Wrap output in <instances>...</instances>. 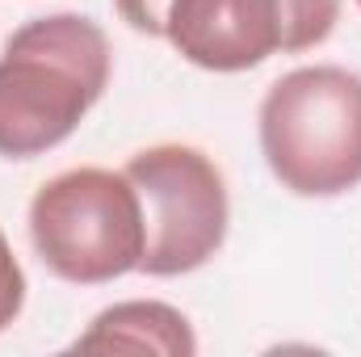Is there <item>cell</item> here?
<instances>
[{
	"label": "cell",
	"mask_w": 361,
	"mask_h": 357,
	"mask_svg": "<svg viewBox=\"0 0 361 357\" xmlns=\"http://www.w3.org/2000/svg\"><path fill=\"white\" fill-rule=\"evenodd\" d=\"M114 76L109 34L85 13L17 25L0 51V156L34 160L68 143Z\"/></svg>",
	"instance_id": "6da1fadb"
},
{
	"label": "cell",
	"mask_w": 361,
	"mask_h": 357,
	"mask_svg": "<svg viewBox=\"0 0 361 357\" xmlns=\"http://www.w3.org/2000/svg\"><path fill=\"white\" fill-rule=\"evenodd\" d=\"M273 181L294 198H341L361 185V76L302 63L277 76L257 109Z\"/></svg>",
	"instance_id": "7a4b0ae2"
},
{
	"label": "cell",
	"mask_w": 361,
	"mask_h": 357,
	"mask_svg": "<svg viewBox=\"0 0 361 357\" xmlns=\"http://www.w3.org/2000/svg\"><path fill=\"white\" fill-rule=\"evenodd\" d=\"M34 257L72 286H105L139 273L147 253L143 198L126 173L80 164L42 181L25 210Z\"/></svg>",
	"instance_id": "3957f363"
},
{
	"label": "cell",
	"mask_w": 361,
	"mask_h": 357,
	"mask_svg": "<svg viewBox=\"0 0 361 357\" xmlns=\"http://www.w3.org/2000/svg\"><path fill=\"white\" fill-rule=\"evenodd\" d=\"M143 198L147 253L139 273L185 277L219 257L231 227L227 177L193 143H152L122 169Z\"/></svg>",
	"instance_id": "277c9868"
},
{
	"label": "cell",
	"mask_w": 361,
	"mask_h": 357,
	"mask_svg": "<svg viewBox=\"0 0 361 357\" xmlns=\"http://www.w3.org/2000/svg\"><path fill=\"white\" fill-rule=\"evenodd\" d=\"M286 25L277 0H173L164 42L185 63L219 76L252 72L281 51Z\"/></svg>",
	"instance_id": "5b68a950"
},
{
	"label": "cell",
	"mask_w": 361,
	"mask_h": 357,
	"mask_svg": "<svg viewBox=\"0 0 361 357\" xmlns=\"http://www.w3.org/2000/svg\"><path fill=\"white\" fill-rule=\"evenodd\" d=\"M72 353H160V357H193L197 332L189 315L160 303V298H122L101 307L89 328L68 345Z\"/></svg>",
	"instance_id": "8992f818"
},
{
	"label": "cell",
	"mask_w": 361,
	"mask_h": 357,
	"mask_svg": "<svg viewBox=\"0 0 361 357\" xmlns=\"http://www.w3.org/2000/svg\"><path fill=\"white\" fill-rule=\"evenodd\" d=\"M277 4H281V25H286L281 55H302L328 42L345 8V0H277Z\"/></svg>",
	"instance_id": "52a82bcc"
},
{
	"label": "cell",
	"mask_w": 361,
	"mask_h": 357,
	"mask_svg": "<svg viewBox=\"0 0 361 357\" xmlns=\"http://www.w3.org/2000/svg\"><path fill=\"white\" fill-rule=\"evenodd\" d=\"M25 290H30L25 269H21V261H17V253H13L8 236L0 231V332H4V328H13V324H17V315L25 311Z\"/></svg>",
	"instance_id": "ba28073f"
},
{
	"label": "cell",
	"mask_w": 361,
	"mask_h": 357,
	"mask_svg": "<svg viewBox=\"0 0 361 357\" xmlns=\"http://www.w3.org/2000/svg\"><path fill=\"white\" fill-rule=\"evenodd\" d=\"M114 8H118V17H122L135 34L164 38V21H169L173 0H114Z\"/></svg>",
	"instance_id": "9c48e42d"
},
{
	"label": "cell",
	"mask_w": 361,
	"mask_h": 357,
	"mask_svg": "<svg viewBox=\"0 0 361 357\" xmlns=\"http://www.w3.org/2000/svg\"><path fill=\"white\" fill-rule=\"evenodd\" d=\"M357 4H361V0H357Z\"/></svg>",
	"instance_id": "30bf717a"
}]
</instances>
